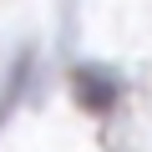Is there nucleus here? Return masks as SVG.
I'll list each match as a JSON object with an SVG mask.
<instances>
[{
  "mask_svg": "<svg viewBox=\"0 0 152 152\" xmlns=\"http://www.w3.org/2000/svg\"><path fill=\"white\" fill-rule=\"evenodd\" d=\"M76 91H81V102H86V107H96V112H107V107H112V86L102 81V71H76Z\"/></svg>",
  "mask_w": 152,
  "mask_h": 152,
  "instance_id": "1",
  "label": "nucleus"
}]
</instances>
